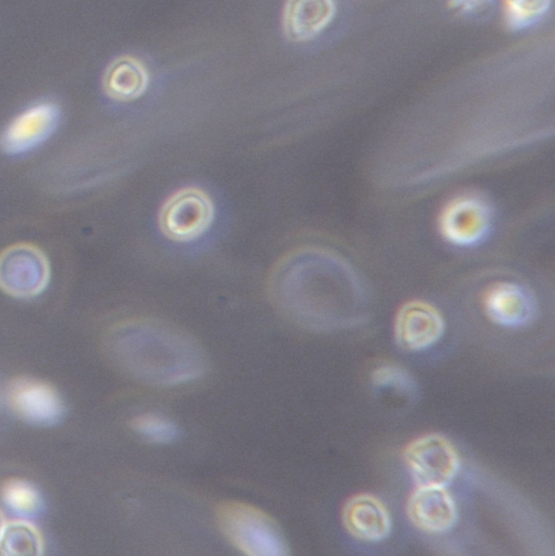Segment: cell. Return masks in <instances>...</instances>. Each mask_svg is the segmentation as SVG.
<instances>
[{
	"instance_id": "cell-11",
	"label": "cell",
	"mask_w": 555,
	"mask_h": 556,
	"mask_svg": "<svg viewBox=\"0 0 555 556\" xmlns=\"http://www.w3.org/2000/svg\"><path fill=\"white\" fill-rule=\"evenodd\" d=\"M406 514L416 528L433 534L451 531L458 520L456 503L441 485H417L407 500Z\"/></svg>"
},
{
	"instance_id": "cell-17",
	"label": "cell",
	"mask_w": 555,
	"mask_h": 556,
	"mask_svg": "<svg viewBox=\"0 0 555 556\" xmlns=\"http://www.w3.org/2000/svg\"><path fill=\"white\" fill-rule=\"evenodd\" d=\"M552 0H502L503 18L513 30L524 29L541 20Z\"/></svg>"
},
{
	"instance_id": "cell-15",
	"label": "cell",
	"mask_w": 555,
	"mask_h": 556,
	"mask_svg": "<svg viewBox=\"0 0 555 556\" xmlns=\"http://www.w3.org/2000/svg\"><path fill=\"white\" fill-rule=\"evenodd\" d=\"M43 543L40 533L27 519L5 523L0 538V554L4 556H38Z\"/></svg>"
},
{
	"instance_id": "cell-1",
	"label": "cell",
	"mask_w": 555,
	"mask_h": 556,
	"mask_svg": "<svg viewBox=\"0 0 555 556\" xmlns=\"http://www.w3.org/2000/svg\"><path fill=\"white\" fill-rule=\"evenodd\" d=\"M109 353L128 376L156 387L193 381L206 368L205 354L192 338L154 323L118 327L109 339Z\"/></svg>"
},
{
	"instance_id": "cell-19",
	"label": "cell",
	"mask_w": 555,
	"mask_h": 556,
	"mask_svg": "<svg viewBox=\"0 0 555 556\" xmlns=\"http://www.w3.org/2000/svg\"><path fill=\"white\" fill-rule=\"evenodd\" d=\"M373 381L380 387H389L399 391H411L414 387L412 377L404 369L393 366H380L373 372Z\"/></svg>"
},
{
	"instance_id": "cell-16",
	"label": "cell",
	"mask_w": 555,
	"mask_h": 556,
	"mask_svg": "<svg viewBox=\"0 0 555 556\" xmlns=\"http://www.w3.org/2000/svg\"><path fill=\"white\" fill-rule=\"evenodd\" d=\"M1 498L9 510L22 519L35 518L42 509L39 492L24 480L13 479L4 483Z\"/></svg>"
},
{
	"instance_id": "cell-18",
	"label": "cell",
	"mask_w": 555,
	"mask_h": 556,
	"mask_svg": "<svg viewBox=\"0 0 555 556\" xmlns=\"http://www.w3.org/2000/svg\"><path fill=\"white\" fill-rule=\"evenodd\" d=\"M131 427L136 433L151 443L167 444L178 437L176 424L159 414L138 415L133 419Z\"/></svg>"
},
{
	"instance_id": "cell-20",
	"label": "cell",
	"mask_w": 555,
	"mask_h": 556,
	"mask_svg": "<svg viewBox=\"0 0 555 556\" xmlns=\"http://www.w3.org/2000/svg\"><path fill=\"white\" fill-rule=\"evenodd\" d=\"M491 0H449L450 5L461 11L469 12L485 5Z\"/></svg>"
},
{
	"instance_id": "cell-4",
	"label": "cell",
	"mask_w": 555,
	"mask_h": 556,
	"mask_svg": "<svg viewBox=\"0 0 555 556\" xmlns=\"http://www.w3.org/2000/svg\"><path fill=\"white\" fill-rule=\"evenodd\" d=\"M213 220V201L198 187H185L174 192L163 203L159 215L161 231L178 242L198 239Z\"/></svg>"
},
{
	"instance_id": "cell-14",
	"label": "cell",
	"mask_w": 555,
	"mask_h": 556,
	"mask_svg": "<svg viewBox=\"0 0 555 556\" xmlns=\"http://www.w3.org/2000/svg\"><path fill=\"white\" fill-rule=\"evenodd\" d=\"M149 85L144 64L130 55L114 60L106 68L103 87L106 94L118 101H131L141 97Z\"/></svg>"
},
{
	"instance_id": "cell-3",
	"label": "cell",
	"mask_w": 555,
	"mask_h": 556,
	"mask_svg": "<svg viewBox=\"0 0 555 556\" xmlns=\"http://www.w3.org/2000/svg\"><path fill=\"white\" fill-rule=\"evenodd\" d=\"M494 217V206L485 195L477 191H463L442 205L437 217V229L452 247L476 248L492 233Z\"/></svg>"
},
{
	"instance_id": "cell-2",
	"label": "cell",
	"mask_w": 555,
	"mask_h": 556,
	"mask_svg": "<svg viewBox=\"0 0 555 556\" xmlns=\"http://www.w3.org/2000/svg\"><path fill=\"white\" fill-rule=\"evenodd\" d=\"M217 522L229 543L249 556H283L288 544L277 523L260 508L229 501L219 505Z\"/></svg>"
},
{
	"instance_id": "cell-21",
	"label": "cell",
	"mask_w": 555,
	"mask_h": 556,
	"mask_svg": "<svg viewBox=\"0 0 555 556\" xmlns=\"http://www.w3.org/2000/svg\"><path fill=\"white\" fill-rule=\"evenodd\" d=\"M5 520H4V517L2 515V513L0 511V538H1V534H2V531L4 529V526H5Z\"/></svg>"
},
{
	"instance_id": "cell-6",
	"label": "cell",
	"mask_w": 555,
	"mask_h": 556,
	"mask_svg": "<svg viewBox=\"0 0 555 556\" xmlns=\"http://www.w3.org/2000/svg\"><path fill=\"white\" fill-rule=\"evenodd\" d=\"M50 280L49 262L38 248L20 243L0 254V289L17 299L39 295Z\"/></svg>"
},
{
	"instance_id": "cell-5",
	"label": "cell",
	"mask_w": 555,
	"mask_h": 556,
	"mask_svg": "<svg viewBox=\"0 0 555 556\" xmlns=\"http://www.w3.org/2000/svg\"><path fill=\"white\" fill-rule=\"evenodd\" d=\"M403 456L417 485L446 486L461 468L454 445L438 433L416 438L407 444Z\"/></svg>"
},
{
	"instance_id": "cell-10",
	"label": "cell",
	"mask_w": 555,
	"mask_h": 556,
	"mask_svg": "<svg viewBox=\"0 0 555 556\" xmlns=\"http://www.w3.org/2000/svg\"><path fill=\"white\" fill-rule=\"evenodd\" d=\"M7 401L17 417L35 426L55 425L64 414L58 392L50 384L31 378L11 381Z\"/></svg>"
},
{
	"instance_id": "cell-12",
	"label": "cell",
	"mask_w": 555,
	"mask_h": 556,
	"mask_svg": "<svg viewBox=\"0 0 555 556\" xmlns=\"http://www.w3.org/2000/svg\"><path fill=\"white\" fill-rule=\"evenodd\" d=\"M346 531L357 540L379 542L391 532V517L383 503L371 494L350 497L342 509Z\"/></svg>"
},
{
	"instance_id": "cell-7",
	"label": "cell",
	"mask_w": 555,
	"mask_h": 556,
	"mask_svg": "<svg viewBox=\"0 0 555 556\" xmlns=\"http://www.w3.org/2000/svg\"><path fill=\"white\" fill-rule=\"evenodd\" d=\"M481 303L487 317L505 328L527 326L538 312V302L531 289L513 280L490 283L482 293Z\"/></svg>"
},
{
	"instance_id": "cell-9",
	"label": "cell",
	"mask_w": 555,
	"mask_h": 556,
	"mask_svg": "<svg viewBox=\"0 0 555 556\" xmlns=\"http://www.w3.org/2000/svg\"><path fill=\"white\" fill-rule=\"evenodd\" d=\"M445 321L431 303L414 299L403 303L394 318V339L405 351L418 352L436 344L444 333Z\"/></svg>"
},
{
	"instance_id": "cell-8",
	"label": "cell",
	"mask_w": 555,
	"mask_h": 556,
	"mask_svg": "<svg viewBox=\"0 0 555 556\" xmlns=\"http://www.w3.org/2000/svg\"><path fill=\"white\" fill-rule=\"evenodd\" d=\"M60 122L59 106L52 102L35 103L17 114L0 136V148L9 155L29 152L55 131Z\"/></svg>"
},
{
	"instance_id": "cell-13",
	"label": "cell",
	"mask_w": 555,
	"mask_h": 556,
	"mask_svg": "<svg viewBox=\"0 0 555 556\" xmlns=\"http://www.w3.org/2000/svg\"><path fill=\"white\" fill-rule=\"evenodd\" d=\"M335 14V0H286L282 9L283 34L294 42L311 40L328 27Z\"/></svg>"
}]
</instances>
